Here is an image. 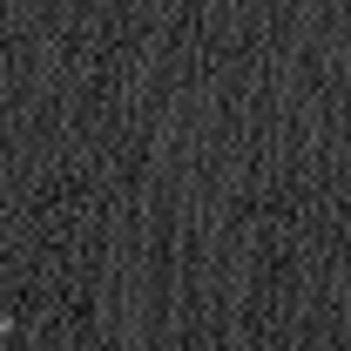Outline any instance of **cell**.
Instances as JSON below:
<instances>
[{
	"instance_id": "obj_1",
	"label": "cell",
	"mask_w": 351,
	"mask_h": 351,
	"mask_svg": "<svg viewBox=\"0 0 351 351\" xmlns=\"http://www.w3.org/2000/svg\"><path fill=\"white\" fill-rule=\"evenodd\" d=\"M7 331H21V311H0V338H7Z\"/></svg>"
}]
</instances>
